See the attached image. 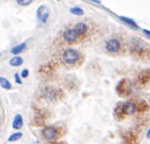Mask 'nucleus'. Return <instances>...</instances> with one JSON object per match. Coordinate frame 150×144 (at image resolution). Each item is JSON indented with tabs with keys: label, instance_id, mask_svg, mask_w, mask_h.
Masks as SVG:
<instances>
[{
	"label": "nucleus",
	"instance_id": "1",
	"mask_svg": "<svg viewBox=\"0 0 150 144\" xmlns=\"http://www.w3.org/2000/svg\"><path fill=\"white\" fill-rule=\"evenodd\" d=\"M81 59L80 52L77 51L76 49H66L64 50L62 53V60L67 65H74V64L78 63Z\"/></svg>",
	"mask_w": 150,
	"mask_h": 144
},
{
	"label": "nucleus",
	"instance_id": "2",
	"mask_svg": "<svg viewBox=\"0 0 150 144\" xmlns=\"http://www.w3.org/2000/svg\"><path fill=\"white\" fill-rule=\"evenodd\" d=\"M131 50L136 55L145 56L146 53H149L150 47L144 41L139 40V38H134L132 41V44H131Z\"/></svg>",
	"mask_w": 150,
	"mask_h": 144
},
{
	"label": "nucleus",
	"instance_id": "3",
	"mask_svg": "<svg viewBox=\"0 0 150 144\" xmlns=\"http://www.w3.org/2000/svg\"><path fill=\"white\" fill-rule=\"evenodd\" d=\"M59 129L54 126H47L42 130V137L48 141H54L59 138Z\"/></svg>",
	"mask_w": 150,
	"mask_h": 144
},
{
	"label": "nucleus",
	"instance_id": "4",
	"mask_svg": "<svg viewBox=\"0 0 150 144\" xmlns=\"http://www.w3.org/2000/svg\"><path fill=\"white\" fill-rule=\"evenodd\" d=\"M131 82L127 79H122L118 82L117 86H116V91L118 93V95L120 96H128L131 93Z\"/></svg>",
	"mask_w": 150,
	"mask_h": 144
},
{
	"label": "nucleus",
	"instance_id": "5",
	"mask_svg": "<svg viewBox=\"0 0 150 144\" xmlns=\"http://www.w3.org/2000/svg\"><path fill=\"white\" fill-rule=\"evenodd\" d=\"M62 94L60 90L54 89V88H46L45 91H44V98L48 101H58L59 96Z\"/></svg>",
	"mask_w": 150,
	"mask_h": 144
},
{
	"label": "nucleus",
	"instance_id": "6",
	"mask_svg": "<svg viewBox=\"0 0 150 144\" xmlns=\"http://www.w3.org/2000/svg\"><path fill=\"white\" fill-rule=\"evenodd\" d=\"M79 38V35L77 34V32L75 31V29H67L65 30L63 33V40L68 44H72L76 43Z\"/></svg>",
	"mask_w": 150,
	"mask_h": 144
},
{
	"label": "nucleus",
	"instance_id": "7",
	"mask_svg": "<svg viewBox=\"0 0 150 144\" xmlns=\"http://www.w3.org/2000/svg\"><path fill=\"white\" fill-rule=\"evenodd\" d=\"M120 108L125 115L133 114V113H135L137 111V105L134 101H126V103L120 105Z\"/></svg>",
	"mask_w": 150,
	"mask_h": 144
},
{
	"label": "nucleus",
	"instance_id": "8",
	"mask_svg": "<svg viewBox=\"0 0 150 144\" xmlns=\"http://www.w3.org/2000/svg\"><path fill=\"white\" fill-rule=\"evenodd\" d=\"M121 48V43L118 38H111L105 44V49L109 52H118Z\"/></svg>",
	"mask_w": 150,
	"mask_h": 144
},
{
	"label": "nucleus",
	"instance_id": "9",
	"mask_svg": "<svg viewBox=\"0 0 150 144\" xmlns=\"http://www.w3.org/2000/svg\"><path fill=\"white\" fill-rule=\"evenodd\" d=\"M36 15H38V18L40 23L45 24L48 20V18H49V11H48V9L45 6H40L38 9Z\"/></svg>",
	"mask_w": 150,
	"mask_h": 144
},
{
	"label": "nucleus",
	"instance_id": "10",
	"mask_svg": "<svg viewBox=\"0 0 150 144\" xmlns=\"http://www.w3.org/2000/svg\"><path fill=\"white\" fill-rule=\"evenodd\" d=\"M74 29H75V31L77 32V34H78L79 38H80V36H84V35L87 33V31H88V26H87L85 23H78L75 25Z\"/></svg>",
	"mask_w": 150,
	"mask_h": 144
},
{
	"label": "nucleus",
	"instance_id": "11",
	"mask_svg": "<svg viewBox=\"0 0 150 144\" xmlns=\"http://www.w3.org/2000/svg\"><path fill=\"white\" fill-rule=\"evenodd\" d=\"M23 126V118L20 114H16L13 118V122H12V127L13 129L15 130H19L21 129Z\"/></svg>",
	"mask_w": 150,
	"mask_h": 144
},
{
	"label": "nucleus",
	"instance_id": "12",
	"mask_svg": "<svg viewBox=\"0 0 150 144\" xmlns=\"http://www.w3.org/2000/svg\"><path fill=\"white\" fill-rule=\"evenodd\" d=\"M139 81L141 83H147L150 81V69L143 71L139 75Z\"/></svg>",
	"mask_w": 150,
	"mask_h": 144
},
{
	"label": "nucleus",
	"instance_id": "13",
	"mask_svg": "<svg viewBox=\"0 0 150 144\" xmlns=\"http://www.w3.org/2000/svg\"><path fill=\"white\" fill-rule=\"evenodd\" d=\"M9 63H10V65H11V66L17 67V66H20V65L23 63V58L19 57V56H14V57L10 60Z\"/></svg>",
	"mask_w": 150,
	"mask_h": 144
},
{
	"label": "nucleus",
	"instance_id": "14",
	"mask_svg": "<svg viewBox=\"0 0 150 144\" xmlns=\"http://www.w3.org/2000/svg\"><path fill=\"white\" fill-rule=\"evenodd\" d=\"M26 47H27L26 43H21V44H19V45H16V46L13 47V48L11 49V52L13 55H19L20 52H23V50L26 49Z\"/></svg>",
	"mask_w": 150,
	"mask_h": 144
},
{
	"label": "nucleus",
	"instance_id": "15",
	"mask_svg": "<svg viewBox=\"0 0 150 144\" xmlns=\"http://www.w3.org/2000/svg\"><path fill=\"white\" fill-rule=\"evenodd\" d=\"M0 86L4 90H11L12 83L9 81V79H6L4 77H0Z\"/></svg>",
	"mask_w": 150,
	"mask_h": 144
},
{
	"label": "nucleus",
	"instance_id": "16",
	"mask_svg": "<svg viewBox=\"0 0 150 144\" xmlns=\"http://www.w3.org/2000/svg\"><path fill=\"white\" fill-rule=\"evenodd\" d=\"M21 138H23V133H20V131H17V133H12V135H10V137L8 138V142L13 143V142H16V141H18V140H20Z\"/></svg>",
	"mask_w": 150,
	"mask_h": 144
},
{
	"label": "nucleus",
	"instance_id": "17",
	"mask_svg": "<svg viewBox=\"0 0 150 144\" xmlns=\"http://www.w3.org/2000/svg\"><path fill=\"white\" fill-rule=\"evenodd\" d=\"M120 18L124 23H126L127 25H129L130 27H132V28H134V29H139V26H137V24L134 21V20H132V19H130V18H128V17H125V16H120Z\"/></svg>",
	"mask_w": 150,
	"mask_h": 144
},
{
	"label": "nucleus",
	"instance_id": "18",
	"mask_svg": "<svg viewBox=\"0 0 150 144\" xmlns=\"http://www.w3.org/2000/svg\"><path fill=\"white\" fill-rule=\"evenodd\" d=\"M70 13L74 15H77V16H82L83 15V10L81 9V8H78V6H74L70 9Z\"/></svg>",
	"mask_w": 150,
	"mask_h": 144
},
{
	"label": "nucleus",
	"instance_id": "19",
	"mask_svg": "<svg viewBox=\"0 0 150 144\" xmlns=\"http://www.w3.org/2000/svg\"><path fill=\"white\" fill-rule=\"evenodd\" d=\"M16 2L21 6H27L32 2V0H16Z\"/></svg>",
	"mask_w": 150,
	"mask_h": 144
},
{
	"label": "nucleus",
	"instance_id": "20",
	"mask_svg": "<svg viewBox=\"0 0 150 144\" xmlns=\"http://www.w3.org/2000/svg\"><path fill=\"white\" fill-rule=\"evenodd\" d=\"M147 109V105H146V103L145 101H141L139 103V106L137 105V110H139V111H144V110Z\"/></svg>",
	"mask_w": 150,
	"mask_h": 144
},
{
	"label": "nucleus",
	"instance_id": "21",
	"mask_svg": "<svg viewBox=\"0 0 150 144\" xmlns=\"http://www.w3.org/2000/svg\"><path fill=\"white\" fill-rule=\"evenodd\" d=\"M14 78H15V81H16V83H17V84L23 83V81H21V77L19 76V74H17V73H16V74L14 75Z\"/></svg>",
	"mask_w": 150,
	"mask_h": 144
},
{
	"label": "nucleus",
	"instance_id": "22",
	"mask_svg": "<svg viewBox=\"0 0 150 144\" xmlns=\"http://www.w3.org/2000/svg\"><path fill=\"white\" fill-rule=\"evenodd\" d=\"M29 76V71L27 68H25V69H23V72H21V74H20V77H21V79L23 78H27Z\"/></svg>",
	"mask_w": 150,
	"mask_h": 144
},
{
	"label": "nucleus",
	"instance_id": "23",
	"mask_svg": "<svg viewBox=\"0 0 150 144\" xmlns=\"http://www.w3.org/2000/svg\"><path fill=\"white\" fill-rule=\"evenodd\" d=\"M143 31H144V33H145V34H146V35H148V36H149V38H150V31H149V30H146V29H144V30H143Z\"/></svg>",
	"mask_w": 150,
	"mask_h": 144
},
{
	"label": "nucleus",
	"instance_id": "24",
	"mask_svg": "<svg viewBox=\"0 0 150 144\" xmlns=\"http://www.w3.org/2000/svg\"><path fill=\"white\" fill-rule=\"evenodd\" d=\"M88 1H92V2H95V3H101V1L100 0H88Z\"/></svg>",
	"mask_w": 150,
	"mask_h": 144
},
{
	"label": "nucleus",
	"instance_id": "25",
	"mask_svg": "<svg viewBox=\"0 0 150 144\" xmlns=\"http://www.w3.org/2000/svg\"><path fill=\"white\" fill-rule=\"evenodd\" d=\"M147 138L150 139V128L148 129V131H147Z\"/></svg>",
	"mask_w": 150,
	"mask_h": 144
},
{
	"label": "nucleus",
	"instance_id": "26",
	"mask_svg": "<svg viewBox=\"0 0 150 144\" xmlns=\"http://www.w3.org/2000/svg\"><path fill=\"white\" fill-rule=\"evenodd\" d=\"M48 144H65V143H54V142H52V143H48Z\"/></svg>",
	"mask_w": 150,
	"mask_h": 144
},
{
	"label": "nucleus",
	"instance_id": "27",
	"mask_svg": "<svg viewBox=\"0 0 150 144\" xmlns=\"http://www.w3.org/2000/svg\"><path fill=\"white\" fill-rule=\"evenodd\" d=\"M0 56H1V53H0Z\"/></svg>",
	"mask_w": 150,
	"mask_h": 144
}]
</instances>
